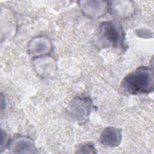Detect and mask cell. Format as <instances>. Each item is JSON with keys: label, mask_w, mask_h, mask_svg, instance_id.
<instances>
[{"label": "cell", "mask_w": 154, "mask_h": 154, "mask_svg": "<svg viewBox=\"0 0 154 154\" xmlns=\"http://www.w3.org/2000/svg\"><path fill=\"white\" fill-rule=\"evenodd\" d=\"M121 139L122 133L120 129L108 127L102 132L100 137V142L106 146L115 147L120 143Z\"/></svg>", "instance_id": "3"}, {"label": "cell", "mask_w": 154, "mask_h": 154, "mask_svg": "<svg viewBox=\"0 0 154 154\" xmlns=\"http://www.w3.org/2000/svg\"><path fill=\"white\" fill-rule=\"evenodd\" d=\"M96 43L101 48H126L124 30L117 21L111 20L100 24L96 34Z\"/></svg>", "instance_id": "2"}, {"label": "cell", "mask_w": 154, "mask_h": 154, "mask_svg": "<svg viewBox=\"0 0 154 154\" xmlns=\"http://www.w3.org/2000/svg\"><path fill=\"white\" fill-rule=\"evenodd\" d=\"M80 151L78 153H96L95 148L92 144H86L80 148Z\"/></svg>", "instance_id": "4"}, {"label": "cell", "mask_w": 154, "mask_h": 154, "mask_svg": "<svg viewBox=\"0 0 154 154\" xmlns=\"http://www.w3.org/2000/svg\"><path fill=\"white\" fill-rule=\"evenodd\" d=\"M153 67L141 66L125 76L121 83L122 89L130 94H148L153 90Z\"/></svg>", "instance_id": "1"}]
</instances>
